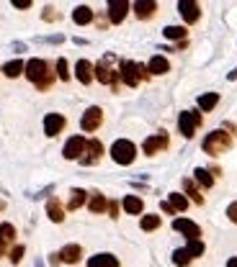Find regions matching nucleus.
Masks as SVG:
<instances>
[{
    "instance_id": "obj_1",
    "label": "nucleus",
    "mask_w": 237,
    "mask_h": 267,
    "mask_svg": "<svg viewBox=\"0 0 237 267\" xmlns=\"http://www.w3.org/2000/svg\"><path fill=\"white\" fill-rule=\"evenodd\" d=\"M23 75L31 80L39 90H49V85H52V72H49V65L44 62V59H28L26 62V69H23Z\"/></svg>"
},
{
    "instance_id": "obj_2",
    "label": "nucleus",
    "mask_w": 237,
    "mask_h": 267,
    "mask_svg": "<svg viewBox=\"0 0 237 267\" xmlns=\"http://www.w3.org/2000/svg\"><path fill=\"white\" fill-rule=\"evenodd\" d=\"M204 152L206 154H212V157H217V154H222V152H227L230 146H232V136L227 131H212V134H206V139H204Z\"/></svg>"
},
{
    "instance_id": "obj_3",
    "label": "nucleus",
    "mask_w": 237,
    "mask_h": 267,
    "mask_svg": "<svg viewBox=\"0 0 237 267\" xmlns=\"http://www.w3.org/2000/svg\"><path fill=\"white\" fill-rule=\"evenodd\" d=\"M118 75H121V80H124L126 87H137L139 80L150 77V69L142 67V65H137V62H129V59H126V62H121V69H118Z\"/></svg>"
},
{
    "instance_id": "obj_4",
    "label": "nucleus",
    "mask_w": 237,
    "mask_h": 267,
    "mask_svg": "<svg viewBox=\"0 0 237 267\" xmlns=\"http://www.w3.org/2000/svg\"><path fill=\"white\" fill-rule=\"evenodd\" d=\"M111 157H114L116 165H131V162L137 159V146H134V141H129V139H118V141H114V146H111Z\"/></svg>"
},
{
    "instance_id": "obj_5",
    "label": "nucleus",
    "mask_w": 237,
    "mask_h": 267,
    "mask_svg": "<svg viewBox=\"0 0 237 267\" xmlns=\"http://www.w3.org/2000/svg\"><path fill=\"white\" fill-rule=\"evenodd\" d=\"M199 126H201V113L199 111H183L181 116H178V131H181L186 139L194 136V131Z\"/></svg>"
},
{
    "instance_id": "obj_6",
    "label": "nucleus",
    "mask_w": 237,
    "mask_h": 267,
    "mask_svg": "<svg viewBox=\"0 0 237 267\" xmlns=\"http://www.w3.org/2000/svg\"><path fill=\"white\" fill-rule=\"evenodd\" d=\"M111 57H106V59H101L98 65H93V77L101 82V85H114L116 82V72L111 69Z\"/></svg>"
},
{
    "instance_id": "obj_7",
    "label": "nucleus",
    "mask_w": 237,
    "mask_h": 267,
    "mask_svg": "<svg viewBox=\"0 0 237 267\" xmlns=\"http://www.w3.org/2000/svg\"><path fill=\"white\" fill-rule=\"evenodd\" d=\"M85 146H88L85 136H70L67 144H65V149H62V154H65V159H80L85 154Z\"/></svg>"
},
{
    "instance_id": "obj_8",
    "label": "nucleus",
    "mask_w": 237,
    "mask_h": 267,
    "mask_svg": "<svg viewBox=\"0 0 237 267\" xmlns=\"http://www.w3.org/2000/svg\"><path fill=\"white\" fill-rule=\"evenodd\" d=\"M178 13L186 23H196L201 18V8L196 0H178Z\"/></svg>"
},
{
    "instance_id": "obj_9",
    "label": "nucleus",
    "mask_w": 237,
    "mask_h": 267,
    "mask_svg": "<svg viewBox=\"0 0 237 267\" xmlns=\"http://www.w3.org/2000/svg\"><path fill=\"white\" fill-rule=\"evenodd\" d=\"M129 10H131L129 0H109V21L111 23H124Z\"/></svg>"
},
{
    "instance_id": "obj_10",
    "label": "nucleus",
    "mask_w": 237,
    "mask_h": 267,
    "mask_svg": "<svg viewBox=\"0 0 237 267\" xmlns=\"http://www.w3.org/2000/svg\"><path fill=\"white\" fill-rule=\"evenodd\" d=\"M101 121H103V111L98 106H91V108L83 113V118H80V129L91 134V131H96L101 126Z\"/></svg>"
},
{
    "instance_id": "obj_11",
    "label": "nucleus",
    "mask_w": 237,
    "mask_h": 267,
    "mask_svg": "<svg viewBox=\"0 0 237 267\" xmlns=\"http://www.w3.org/2000/svg\"><path fill=\"white\" fill-rule=\"evenodd\" d=\"M168 144H170L168 134H165V131H160V134H155V136L144 139V144H142V152L152 157V154H157L160 149H168Z\"/></svg>"
},
{
    "instance_id": "obj_12",
    "label": "nucleus",
    "mask_w": 237,
    "mask_h": 267,
    "mask_svg": "<svg viewBox=\"0 0 237 267\" xmlns=\"http://www.w3.org/2000/svg\"><path fill=\"white\" fill-rule=\"evenodd\" d=\"M65 126H67V118L62 113H47V116H44V134H47V136L62 134Z\"/></svg>"
},
{
    "instance_id": "obj_13",
    "label": "nucleus",
    "mask_w": 237,
    "mask_h": 267,
    "mask_svg": "<svg viewBox=\"0 0 237 267\" xmlns=\"http://www.w3.org/2000/svg\"><path fill=\"white\" fill-rule=\"evenodd\" d=\"M173 229L181 231V234H186V239H199V236H201V226L194 224L191 218H175L173 221Z\"/></svg>"
},
{
    "instance_id": "obj_14",
    "label": "nucleus",
    "mask_w": 237,
    "mask_h": 267,
    "mask_svg": "<svg viewBox=\"0 0 237 267\" xmlns=\"http://www.w3.org/2000/svg\"><path fill=\"white\" fill-rule=\"evenodd\" d=\"M131 10H134V16L139 21H150L155 16V10H157V3H155V0H134Z\"/></svg>"
},
{
    "instance_id": "obj_15",
    "label": "nucleus",
    "mask_w": 237,
    "mask_h": 267,
    "mask_svg": "<svg viewBox=\"0 0 237 267\" xmlns=\"http://www.w3.org/2000/svg\"><path fill=\"white\" fill-rule=\"evenodd\" d=\"M101 157H103V144L98 139H91V141H88V146H85V157H80V162L88 167V165H96Z\"/></svg>"
},
{
    "instance_id": "obj_16",
    "label": "nucleus",
    "mask_w": 237,
    "mask_h": 267,
    "mask_svg": "<svg viewBox=\"0 0 237 267\" xmlns=\"http://www.w3.org/2000/svg\"><path fill=\"white\" fill-rule=\"evenodd\" d=\"M80 257H83V247L80 244H67V247H62V252H59V260L67 262V265L80 262Z\"/></svg>"
},
{
    "instance_id": "obj_17",
    "label": "nucleus",
    "mask_w": 237,
    "mask_h": 267,
    "mask_svg": "<svg viewBox=\"0 0 237 267\" xmlns=\"http://www.w3.org/2000/svg\"><path fill=\"white\" fill-rule=\"evenodd\" d=\"M75 77L83 85H91V80H93V65L88 62V59H80V62L75 65Z\"/></svg>"
},
{
    "instance_id": "obj_18",
    "label": "nucleus",
    "mask_w": 237,
    "mask_h": 267,
    "mask_svg": "<svg viewBox=\"0 0 237 267\" xmlns=\"http://www.w3.org/2000/svg\"><path fill=\"white\" fill-rule=\"evenodd\" d=\"M47 216L54 221V224H62L65 221V208H62V203H59V198H49L47 200Z\"/></svg>"
},
{
    "instance_id": "obj_19",
    "label": "nucleus",
    "mask_w": 237,
    "mask_h": 267,
    "mask_svg": "<svg viewBox=\"0 0 237 267\" xmlns=\"http://www.w3.org/2000/svg\"><path fill=\"white\" fill-rule=\"evenodd\" d=\"M147 69H150V75H165V72H170V62L165 57L155 54L150 62H147Z\"/></svg>"
},
{
    "instance_id": "obj_20",
    "label": "nucleus",
    "mask_w": 237,
    "mask_h": 267,
    "mask_svg": "<svg viewBox=\"0 0 237 267\" xmlns=\"http://www.w3.org/2000/svg\"><path fill=\"white\" fill-rule=\"evenodd\" d=\"M88 267H118V260L109 252H101V255H93L88 260Z\"/></svg>"
},
{
    "instance_id": "obj_21",
    "label": "nucleus",
    "mask_w": 237,
    "mask_h": 267,
    "mask_svg": "<svg viewBox=\"0 0 237 267\" xmlns=\"http://www.w3.org/2000/svg\"><path fill=\"white\" fill-rule=\"evenodd\" d=\"M121 205H124V211H126L129 216H139V213L144 211V203H142L139 196H124Z\"/></svg>"
},
{
    "instance_id": "obj_22",
    "label": "nucleus",
    "mask_w": 237,
    "mask_h": 267,
    "mask_svg": "<svg viewBox=\"0 0 237 267\" xmlns=\"http://www.w3.org/2000/svg\"><path fill=\"white\" fill-rule=\"evenodd\" d=\"M72 21H75L78 26L91 23V21H93V10H91V5H78L75 10H72Z\"/></svg>"
},
{
    "instance_id": "obj_23",
    "label": "nucleus",
    "mask_w": 237,
    "mask_h": 267,
    "mask_svg": "<svg viewBox=\"0 0 237 267\" xmlns=\"http://www.w3.org/2000/svg\"><path fill=\"white\" fill-rule=\"evenodd\" d=\"M106 205H109V200H106L103 193H91V198H88V208H91L93 213H103V211H106Z\"/></svg>"
},
{
    "instance_id": "obj_24",
    "label": "nucleus",
    "mask_w": 237,
    "mask_h": 267,
    "mask_svg": "<svg viewBox=\"0 0 237 267\" xmlns=\"http://www.w3.org/2000/svg\"><path fill=\"white\" fill-rule=\"evenodd\" d=\"M23 69H26V62H21V59H10V62L3 65V75L13 80V77H18Z\"/></svg>"
},
{
    "instance_id": "obj_25",
    "label": "nucleus",
    "mask_w": 237,
    "mask_h": 267,
    "mask_svg": "<svg viewBox=\"0 0 237 267\" xmlns=\"http://www.w3.org/2000/svg\"><path fill=\"white\" fill-rule=\"evenodd\" d=\"M85 200H88V193H85V190H80V188H75V190L70 193L67 208H70V211H78V208H80V205H83Z\"/></svg>"
},
{
    "instance_id": "obj_26",
    "label": "nucleus",
    "mask_w": 237,
    "mask_h": 267,
    "mask_svg": "<svg viewBox=\"0 0 237 267\" xmlns=\"http://www.w3.org/2000/svg\"><path fill=\"white\" fill-rule=\"evenodd\" d=\"M183 190H186V196L194 200V203H199V205L204 203V196L199 193V188L194 185V180H191V177H186V180H183Z\"/></svg>"
},
{
    "instance_id": "obj_27",
    "label": "nucleus",
    "mask_w": 237,
    "mask_h": 267,
    "mask_svg": "<svg viewBox=\"0 0 237 267\" xmlns=\"http://www.w3.org/2000/svg\"><path fill=\"white\" fill-rule=\"evenodd\" d=\"M217 103H219V95L217 93H204L199 98V111H214Z\"/></svg>"
},
{
    "instance_id": "obj_28",
    "label": "nucleus",
    "mask_w": 237,
    "mask_h": 267,
    "mask_svg": "<svg viewBox=\"0 0 237 267\" xmlns=\"http://www.w3.org/2000/svg\"><path fill=\"white\" fill-rule=\"evenodd\" d=\"M162 34H165V39H173V41H183L186 39V26H165V31H162Z\"/></svg>"
},
{
    "instance_id": "obj_29",
    "label": "nucleus",
    "mask_w": 237,
    "mask_h": 267,
    "mask_svg": "<svg viewBox=\"0 0 237 267\" xmlns=\"http://www.w3.org/2000/svg\"><path fill=\"white\" fill-rule=\"evenodd\" d=\"M196 183L201 185V188H212L214 185V177H212V172L209 170H204V167H196Z\"/></svg>"
},
{
    "instance_id": "obj_30",
    "label": "nucleus",
    "mask_w": 237,
    "mask_h": 267,
    "mask_svg": "<svg viewBox=\"0 0 237 267\" xmlns=\"http://www.w3.org/2000/svg\"><path fill=\"white\" fill-rule=\"evenodd\" d=\"M139 226H142V231H155V229H160V216H155V213L142 216Z\"/></svg>"
},
{
    "instance_id": "obj_31",
    "label": "nucleus",
    "mask_w": 237,
    "mask_h": 267,
    "mask_svg": "<svg viewBox=\"0 0 237 267\" xmlns=\"http://www.w3.org/2000/svg\"><path fill=\"white\" fill-rule=\"evenodd\" d=\"M168 203L173 205L175 211H186V208H188V198H186V196H181V193H170Z\"/></svg>"
},
{
    "instance_id": "obj_32",
    "label": "nucleus",
    "mask_w": 237,
    "mask_h": 267,
    "mask_svg": "<svg viewBox=\"0 0 237 267\" xmlns=\"http://www.w3.org/2000/svg\"><path fill=\"white\" fill-rule=\"evenodd\" d=\"M191 260H194V257L188 255V249H186V247H183V249H175V252H173V265H178V267H186V265H188Z\"/></svg>"
},
{
    "instance_id": "obj_33",
    "label": "nucleus",
    "mask_w": 237,
    "mask_h": 267,
    "mask_svg": "<svg viewBox=\"0 0 237 267\" xmlns=\"http://www.w3.org/2000/svg\"><path fill=\"white\" fill-rule=\"evenodd\" d=\"M186 249H188L191 257H201V255H204V242H201V239H188Z\"/></svg>"
},
{
    "instance_id": "obj_34",
    "label": "nucleus",
    "mask_w": 237,
    "mask_h": 267,
    "mask_svg": "<svg viewBox=\"0 0 237 267\" xmlns=\"http://www.w3.org/2000/svg\"><path fill=\"white\" fill-rule=\"evenodd\" d=\"M0 239L13 242V239H16V226H13V224H0Z\"/></svg>"
},
{
    "instance_id": "obj_35",
    "label": "nucleus",
    "mask_w": 237,
    "mask_h": 267,
    "mask_svg": "<svg viewBox=\"0 0 237 267\" xmlns=\"http://www.w3.org/2000/svg\"><path fill=\"white\" fill-rule=\"evenodd\" d=\"M57 77H59V80H65V82L70 80V72H67V59H65V57H59V59H57Z\"/></svg>"
},
{
    "instance_id": "obj_36",
    "label": "nucleus",
    "mask_w": 237,
    "mask_h": 267,
    "mask_svg": "<svg viewBox=\"0 0 237 267\" xmlns=\"http://www.w3.org/2000/svg\"><path fill=\"white\" fill-rule=\"evenodd\" d=\"M23 252H26V249H23V244H21V247H13V249H10V262H13V265H18V262L23 260Z\"/></svg>"
},
{
    "instance_id": "obj_37",
    "label": "nucleus",
    "mask_w": 237,
    "mask_h": 267,
    "mask_svg": "<svg viewBox=\"0 0 237 267\" xmlns=\"http://www.w3.org/2000/svg\"><path fill=\"white\" fill-rule=\"evenodd\" d=\"M10 3H13V8L26 10V8H31V3H34V0H10Z\"/></svg>"
},
{
    "instance_id": "obj_38",
    "label": "nucleus",
    "mask_w": 237,
    "mask_h": 267,
    "mask_svg": "<svg viewBox=\"0 0 237 267\" xmlns=\"http://www.w3.org/2000/svg\"><path fill=\"white\" fill-rule=\"evenodd\" d=\"M227 216H230V221H232V224H237V200H235V203H230Z\"/></svg>"
},
{
    "instance_id": "obj_39",
    "label": "nucleus",
    "mask_w": 237,
    "mask_h": 267,
    "mask_svg": "<svg viewBox=\"0 0 237 267\" xmlns=\"http://www.w3.org/2000/svg\"><path fill=\"white\" fill-rule=\"evenodd\" d=\"M41 18H44V21H54V18H57V13H54V8H47V10L41 13Z\"/></svg>"
},
{
    "instance_id": "obj_40",
    "label": "nucleus",
    "mask_w": 237,
    "mask_h": 267,
    "mask_svg": "<svg viewBox=\"0 0 237 267\" xmlns=\"http://www.w3.org/2000/svg\"><path fill=\"white\" fill-rule=\"evenodd\" d=\"M106 211L111 213V218H116V213H118V203H114V200H111V203L106 205Z\"/></svg>"
},
{
    "instance_id": "obj_41",
    "label": "nucleus",
    "mask_w": 237,
    "mask_h": 267,
    "mask_svg": "<svg viewBox=\"0 0 237 267\" xmlns=\"http://www.w3.org/2000/svg\"><path fill=\"white\" fill-rule=\"evenodd\" d=\"M160 208H162V213H175V208H173V205H170L168 200H162V203H160Z\"/></svg>"
},
{
    "instance_id": "obj_42",
    "label": "nucleus",
    "mask_w": 237,
    "mask_h": 267,
    "mask_svg": "<svg viewBox=\"0 0 237 267\" xmlns=\"http://www.w3.org/2000/svg\"><path fill=\"white\" fill-rule=\"evenodd\" d=\"M5 244H8V242H3V239H0V257L5 255Z\"/></svg>"
},
{
    "instance_id": "obj_43",
    "label": "nucleus",
    "mask_w": 237,
    "mask_h": 267,
    "mask_svg": "<svg viewBox=\"0 0 237 267\" xmlns=\"http://www.w3.org/2000/svg\"><path fill=\"white\" fill-rule=\"evenodd\" d=\"M227 267H237V257H232V260L227 262Z\"/></svg>"
},
{
    "instance_id": "obj_44",
    "label": "nucleus",
    "mask_w": 237,
    "mask_h": 267,
    "mask_svg": "<svg viewBox=\"0 0 237 267\" xmlns=\"http://www.w3.org/2000/svg\"><path fill=\"white\" fill-rule=\"evenodd\" d=\"M230 80H237V69H235V72H230Z\"/></svg>"
}]
</instances>
